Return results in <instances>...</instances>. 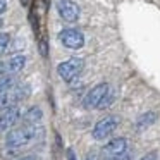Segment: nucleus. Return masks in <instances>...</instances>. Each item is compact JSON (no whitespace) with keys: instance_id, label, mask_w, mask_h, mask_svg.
<instances>
[{"instance_id":"f257e3e1","label":"nucleus","mask_w":160,"mask_h":160,"mask_svg":"<svg viewBox=\"0 0 160 160\" xmlns=\"http://www.w3.org/2000/svg\"><path fill=\"white\" fill-rule=\"evenodd\" d=\"M42 132V129L36 128V126H22L19 129H12V131L7 132L5 136V145L9 148H21V146L28 145L29 141L36 138V136Z\"/></svg>"},{"instance_id":"f03ea898","label":"nucleus","mask_w":160,"mask_h":160,"mask_svg":"<svg viewBox=\"0 0 160 160\" xmlns=\"http://www.w3.org/2000/svg\"><path fill=\"white\" fill-rule=\"evenodd\" d=\"M31 93V88L29 84H19V86H12L9 91L0 93V110H5V108L16 107L19 102L26 100Z\"/></svg>"},{"instance_id":"7ed1b4c3","label":"nucleus","mask_w":160,"mask_h":160,"mask_svg":"<svg viewBox=\"0 0 160 160\" xmlns=\"http://www.w3.org/2000/svg\"><path fill=\"white\" fill-rule=\"evenodd\" d=\"M83 67H84V60L79 59V57H72V59H67L57 66V74L66 83H71L74 78H78V74L83 71Z\"/></svg>"},{"instance_id":"20e7f679","label":"nucleus","mask_w":160,"mask_h":160,"mask_svg":"<svg viewBox=\"0 0 160 160\" xmlns=\"http://www.w3.org/2000/svg\"><path fill=\"white\" fill-rule=\"evenodd\" d=\"M59 40H60V43L69 50H79V48H83V45H84V35L79 29H74V28L62 29V31L59 33Z\"/></svg>"},{"instance_id":"39448f33","label":"nucleus","mask_w":160,"mask_h":160,"mask_svg":"<svg viewBox=\"0 0 160 160\" xmlns=\"http://www.w3.org/2000/svg\"><path fill=\"white\" fill-rule=\"evenodd\" d=\"M117 126H119V119L114 117V115L105 117V119H100V121L95 124L93 132H91V134H93V138L97 139V141H102V139L108 138V136L117 129Z\"/></svg>"},{"instance_id":"423d86ee","label":"nucleus","mask_w":160,"mask_h":160,"mask_svg":"<svg viewBox=\"0 0 160 160\" xmlns=\"http://www.w3.org/2000/svg\"><path fill=\"white\" fill-rule=\"evenodd\" d=\"M108 90H110V86L107 83H100L97 86H93L86 93V97L83 98V107L84 108H97L98 103L102 102V98L108 93Z\"/></svg>"},{"instance_id":"0eeeda50","label":"nucleus","mask_w":160,"mask_h":160,"mask_svg":"<svg viewBox=\"0 0 160 160\" xmlns=\"http://www.w3.org/2000/svg\"><path fill=\"white\" fill-rule=\"evenodd\" d=\"M59 16L66 22H76L79 19V5L74 0H59L57 2Z\"/></svg>"},{"instance_id":"6e6552de","label":"nucleus","mask_w":160,"mask_h":160,"mask_svg":"<svg viewBox=\"0 0 160 160\" xmlns=\"http://www.w3.org/2000/svg\"><path fill=\"white\" fill-rule=\"evenodd\" d=\"M21 119V110L18 107H11L5 108L4 114L0 115V132H5Z\"/></svg>"},{"instance_id":"1a4fd4ad","label":"nucleus","mask_w":160,"mask_h":160,"mask_svg":"<svg viewBox=\"0 0 160 160\" xmlns=\"http://www.w3.org/2000/svg\"><path fill=\"white\" fill-rule=\"evenodd\" d=\"M126 150H128V139L126 138H114L105 145L103 153L114 157V155H119V153H124Z\"/></svg>"},{"instance_id":"9d476101","label":"nucleus","mask_w":160,"mask_h":160,"mask_svg":"<svg viewBox=\"0 0 160 160\" xmlns=\"http://www.w3.org/2000/svg\"><path fill=\"white\" fill-rule=\"evenodd\" d=\"M157 117H158L157 112H146V114L139 115L138 121H136V124H134L136 131H143V129H146L148 126H152L153 122L157 121Z\"/></svg>"},{"instance_id":"9b49d317","label":"nucleus","mask_w":160,"mask_h":160,"mask_svg":"<svg viewBox=\"0 0 160 160\" xmlns=\"http://www.w3.org/2000/svg\"><path fill=\"white\" fill-rule=\"evenodd\" d=\"M42 117H43V112H42V108L40 107H31V108H28V112L24 114V122L28 126H36L40 121H42Z\"/></svg>"},{"instance_id":"f8f14e48","label":"nucleus","mask_w":160,"mask_h":160,"mask_svg":"<svg viewBox=\"0 0 160 160\" xmlns=\"http://www.w3.org/2000/svg\"><path fill=\"white\" fill-rule=\"evenodd\" d=\"M24 64H26V57L24 55H14L7 62L5 71H7V72H11V74H16V72H19V71L24 67Z\"/></svg>"},{"instance_id":"ddd939ff","label":"nucleus","mask_w":160,"mask_h":160,"mask_svg":"<svg viewBox=\"0 0 160 160\" xmlns=\"http://www.w3.org/2000/svg\"><path fill=\"white\" fill-rule=\"evenodd\" d=\"M14 83H16V79L12 76H0V93L9 91L14 86Z\"/></svg>"},{"instance_id":"4468645a","label":"nucleus","mask_w":160,"mask_h":160,"mask_svg":"<svg viewBox=\"0 0 160 160\" xmlns=\"http://www.w3.org/2000/svg\"><path fill=\"white\" fill-rule=\"evenodd\" d=\"M9 43H11V35L9 33H0V53H4L9 48Z\"/></svg>"},{"instance_id":"2eb2a0df","label":"nucleus","mask_w":160,"mask_h":160,"mask_svg":"<svg viewBox=\"0 0 160 160\" xmlns=\"http://www.w3.org/2000/svg\"><path fill=\"white\" fill-rule=\"evenodd\" d=\"M110 160H132V155L124 152V153H119V155H114Z\"/></svg>"},{"instance_id":"dca6fc26","label":"nucleus","mask_w":160,"mask_h":160,"mask_svg":"<svg viewBox=\"0 0 160 160\" xmlns=\"http://www.w3.org/2000/svg\"><path fill=\"white\" fill-rule=\"evenodd\" d=\"M139 160H157V153L152 152V153H146V155H143Z\"/></svg>"},{"instance_id":"f3484780","label":"nucleus","mask_w":160,"mask_h":160,"mask_svg":"<svg viewBox=\"0 0 160 160\" xmlns=\"http://www.w3.org/2000/svg\"><path fill=\"white\" fill-rule=\"evenodd\" d=\"M7 11V0H0V16Z\"/></svg>"},{"instance_id":"a211bd4d","label":"nucleus","mask_w":160,"mask_h":160,"mask_svg":"<svg viewBox=\"0 0 160 160\" xmlns=\"http://www.w3.org/2000/svg\"><path fill=\"white\" fill-rule=\"evenodd\" d=\"M67 160H76V155H74L72 148H67Z\"/></svg>"},{"instance_id":"6ab92c4d","label":"nucleus","mask_w":160,"mask_h":160,"mask_svg":"<svg viewBox=\"0 0 160 160\" xmlns=\"http://www.w3.org/2000/svg\"><path fill=\"white\" fill-rule=\"evenodd\" d=\"M86 160H98V155H97L95 152H91V153H88Z\"/></svg>"},{"instance_id":"aec40b11","label":"nucleus","mask_w":160,"mask_h":160,"mask_svg":"<svg viewBox=\"0 0 160 160\" xmlns=\"http://www.w3.org/2000/svg\"><path fill=\"white\" fill-rule=\"evenodd\" d=\"M18 160H38V157H35V155H28V157H21V158H18Z\"/></svg>"},{"instance_id":"412c9836","label":"nucleus","mask_w":160,"mask_h":160,"mask_svg":"<svg viewBox=\"0 0 160 160\" xmlns=\"http://www.w3.org/2000/svg\"><path fill=\"white\" fill-rule=\"evenodd\" d=\"M4 72H5V66L0 62V76H4Z\"/></svg>"},{"instance_id":"4be33fe9","label":"nucleus","mask_w":160,"mask_h":160,"mask_svg":"<svg viewBox=\"0 0 160 160\" xmlns=\"http://www.w3.org/2000/svg\"><path fill=\"white\" fill-rule=\"evenodd\" d=\"M2 24H4V21H2V18H0V28H2Z\"/></svg>"}]
</instances>
